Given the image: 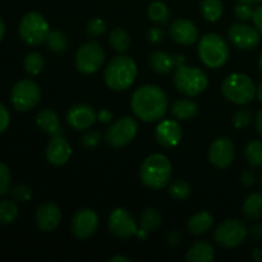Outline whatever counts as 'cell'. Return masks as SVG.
I'll return each instance as SVG.
<instances>
[{
  "mask_svg": "<svg viewBox=\"0 0 262 262\" xmlns=\"http://www.w3.org/2000/svg\"><path fill=\"white\" fill-rule=\"evenodd\" d=\"M228 36L235 48L251 50L258 45L261 35L258 33L257 28L252 26L246 25V23H235L229 28Z\"/></svg>",
  "mask_w": 262,
  "mask_h": 262,
  "instance_id": "cell-15",
  "label": "cell"
},
{
  "mask_svg": "<svg viewBox=\"0 0 262 262\" xmlns=\"http://www.w3.org/2000/svg\"><path fill=\"white\" fill-rule=\"evenodd\" d=\"M10 181H12V176H10L9 168L5 164L0 163V197L10 191Z\"/></svg>",
  "mask_w": 262,
  "mask_h": 262,
  "instance_id": "cell-37",
  "label": "cell"
},
{
  "mask_svg": "<svg viewBox=\"0 0 262 262\" xmlns=\"http://www.w3.org/2000/svg\"><path fill=\"white\" fill-rule=\"evenodd\" d=\"M36 224L42 232H53L58 228L61 220L60 207L55 202H43L36 211Z\"/></svg>",
  "mask_w": 262,
  "mask_h": 262,
  "instance_id": "cell-17",
  "label": "cell"
},
{
  "mask_svg": "<svg viewBox=\"0 0 262 262\" xmlns=\"http://www.w3.org/2000/svg\"><path fill=\"white\" fill-rule=\"evenodd\" d=\"M100 140H101V136H100L99 132H95V130H91V132H87L86 135L82 137V146L84 148H95L97 145H99Z\"/></svg>",
  "mask_w": 262,
  "mask_h": 262,
  "instance_id": "cell-41",
  "label": "cell"
},
{
  "mask_svg": "<svg viewBox=\"0 0 262 262\" xmlns=\"http://www.w3.org/2000/svg\"><path fill=\"white\" fill-rule=\"evenodd\" d=\"M207 84L209 79L202 69L186 64L177 67L174 73V86L182 94L187 96H197L206 90Z\"/></svg>",
  "mask_w": 262,
  "mask_h": 262,
  "instance_id": "cell-6",
  "label": "cell"
},
{
  "mask_svg": "<svg viewBox=\"0 0 262 262\" xmlns=\"http://www.w3.org/2000/svg\"><path fill=\"white\" fill-rule=\"evenodd\" d=\"M248 233H250V234L252 235V238H255L256 241H262V224L261 223L252 225Z\"/></svg>",
  "mask_w": 262,
  "mask_h": 262,
  "instance_id": "cell-47",
  "label": "cell"
},
{
  "mask_svg": "<svg viewBox=\"0 0 262 262\" xmlns=\"http://www.w3.org/2000/svg\"><path fill=\"white\" fill-rule=\"evenodd\" d=\"M112 119H113V113L110 112V110L102 109L97 113V120H99L100 123H102V124H107V123L112 122Z\"/></svg>",
  "mask_w": 262,
  "mask_h": 262,
  "instance_id": "cell-46",
  "label": "cell"
},
{
  "mask_svg": "<svg viewBox=\"0 0 262 262\" xmlns=\"http://www.w3.org/2000/svg\"><path fill=\"white\" fill-rule=\"evenodd\" d=\"M137 76V66L128 55H118L110 60L105 69V83L114 91L129 89Z\"/></svg>",
  "mask_w": 262,
  "mask_h": 262,
  "instance_id": "cell-3",
  "label": "cell"
},
{
  "mask_svg": "<svg viewBox=\"0 0 262 262\" xmlns=\"http://www.w3.org/2000/svg\"><path fill=\"white\" fill-rule=\"evenodd\" d=\"M10 194L15 201L27 202L32 197V191H31L30 187L25 186V184H17L13 188H10Z\"/></svg>",
  "mask_w": 262,
  "mask_h": 262,
  "instance_id": "cell-36",
  "label": "cell"
},
{
  "mask_svg": "<svg viewBox=\"0 0 262 262\" xmlns=\"http://www.w3.org/2000/svg\"><path fill=\"white\" fill-rule=\"evenodd\" d=\"M168 97L160 87L145 84L133 92L130 107L138 119L146 123L158 122L168 110Z\"/></svg>",
  "mask_w": 262,
  "mask_h": 262,
  "instance_id": "cell-1",
  "label": "cell"
},
{
  "mask_svg": "<svg viewBox=\"0 0 262 262\" xmlns=\"http://www.w3.org/2000/svg\"><path fill=\"white\" fill-rule=\"evenodd\" d=\"M252 258L256 262H262V250H260V248H255V250L252 251Z\"/></svg>",
  "mask_w": 262,
  "mask_h": 262,
  "instance_id": "cell-50",
  "label": "cell"
},
{
  "mask_svg": "<svg viewBox=\"0 0 262 262\" xmlns=\"http://www.w3.org/2000/svg\"><path fill=\"white\" fill-rule=\"evenodd\" d=\"M156 141L165 148H171L179 143L182 138V128L176 120H163L159 123L155 130Z\"/></svg>",
  "mask_w": 262,
  "mask_h": 262,
  "instance_id": "cell-18",
  "label": "cell"
},
{
  "mask_svg": "<svg viewBox=\"0 0 262 262\" xmlns=\"http://www.w3.org/2000/svg\"><path fill=\"white\" fill-rule=\"evenodd\" d=\"M150 66L156 73L159 74H168L173 71L176 67L174 64V58L169 55L165 51H155L150 56Z\"/></svg>",
  "mask_w": 262,
  "mask_h": 262,
  "instance_id": "cell-24",
  "label": "cell"
},
{
  "mask_svg": "<svg viewBox=\"0 0 262 262\" xmlns=\"http://www.w3.org/2000/svg\"><path fill=\"white\" fill-rule=\"evenodd\" d=\"M43 56L40 53L32 51L25 58V71L31 76H37L43 69Z\"/></svg>",
  "mask_w": 262,
  "mask_h": 262,
  "instance_id": "cell-34",
  "label": "cell"
},
{
  "mask_svg": "<svg viewBox=\"0 0 262 262\" xmlns=\"http://www.w3.org/2000/svg\"><path fill=\"white\" fill-rule=\"evenodd\" d=\"M257 87L252 79L243 73H232L223 81L222 92L229 101L237 105H246L256 96Z\"/></svg>",
  "mask_w": 262,
  "mask_h": 262,
  "instance_id": "cell-5",
  "label": "cell"
},
{
  "mask_svg": "<svg viewBox=\"0 0 262 262\" xmlns=\"http://www.w3.org/2000/svg\"><path fill=\"white\" fill-rule=\"evenodd\" d=\"M200 59L209 68H222L229 58V48L224 38L216 33L202 36L197 48Z\"/></svg>",
  "mask_w": 262,
  "mask_h": 262,
  "instance_id": "cell-4",
  "label": "cell"
},
{
  "mask_svg": "<svg viewBox=\"0 0 262 262\" xmlns=\"http://www.w3.org/2000/svg\"><path fill=\"white\" fill-rule=\"evenodd\" d=\"M105 60V53L96 41L83 43L77 50L76 68L83 74H92L99 71Z\"/></svg>",
  "mask_w": 262,
  "mask_h": 262,
  "instance_id": "cell-10",
  "label": "cell"
},
{
  "mask_svg": "<svg viewBox=\"0 0 262 262\" xmlns=\"http://www.w3.org/2000/svg\"><path fill=\"white\" fill-rule=\"evenodd\" d=\"M40 100V86L32 79H22L17 82L10 92V101L18 112H28L33 109Z\"/></svg>",
  "mask_w": 262,
  "mask_h": 262,
  "instance_id": "cell-8",
  "label": "cell"
},
{
  "mask_svg": "<svg viewBox=\"0 0 262 262\" xmlns=\"http://www.w3.org/2000/svg\"><path fill=\"white\" fill-rule=\"evenodd\" d=\"M179 241H181V237H179V233L178 232H170L166 237V243H168L170 247H176L178 246Z\"/></svg>",
  "mask_w": 262,
  "mask_h": 262,
  "instance_id": "cell-48",
  "label": "cell"
},
{
  "mask_svg": "<svg viewBox=\"0 0 262 262\" xmlns=\"http://www.w3.org/2000/svg\"><path fill=\"white\" fill-rule=\"evenodd\" d=\"M238 2L243 3V4H250V5H252L253 3L256 2V0H238Z\"/></svg>",
  "mask_w": 262,
  "mask_h": 262,
  "instance_id": "cell-55",
  "label": "cell"
},
{
  "mask_svg": "<svg viewBox=\"0 0 262 262\" xmlns=\"http://www.w3.org/2000/svg\"><path fill=\"white\" fill-rule=\"evenodd\" d=\"M72 148L63 136L51 137L46 147V160L54 166H61L69 160Z\"/></svg>",
  "mask_w": 262,
  "mask_h": 262,
  "instance_id": "cell-19",
  "label": "cell"
},
{
  "mask_svg": "<svg viewBox=\"0 0 262 262\" xmlns=\"http://www.w3.org/2000/svg\"><path fill=\"white\" fill-rule=\"evenodd\" d=\"M256 127H257L258 133L262 136V109L256 115Z\"/></svg>",
  "mask_w": 262,
  "mask_h": 262,
  "instance_id": "cell-49",
  "label": "cell"
},
{
  "mask_svg": "<svg viewBox=\"0 0 262 262\" xmlns=\"http://www.w3.org/2000/svg\"><path fill=\"white\" fill-rule=\"evenodd\" d=\"M18 216L17 205L9 200L0 201V224H12Z\"/></svg>",
  "mask_w": 262,
  "mask_h": 262,
  "instance_id": "cell-33",
  "label": "cell"
},
{
  "mask_svg": "<svg viewBox=\"0 0 262 262\" xmlns=\"http://www.w3.org/2000/svg\"><path fill=\"white\" fill-rule=\"evenodd\" d=\"M49 32L50 27L48 20L37 12L25 14L19 23V36L27 45L37 46L45 42Z\"/></svg>",
  "mask_w": 262,
  "mask_h": 262,
  "instance_id": "cell-7",
  "label": "cell"
},
{
  "mask_svg": "<svg viewBox=\"0 0 262 262\" xmlns=\"http://www.w3.org/2000/svg\"><path fill=\"white\" fill-rule=\"evenodd\" d=\"M252 19L253 23H255V27L257 28L258 33L262 36V5L256 8L255 12H253Z\"/></svg>",
  "mask_w": 262,
  "mask_h": 262,
  "instance_id": "cell-45",
  "label": "cell"
},
{
  "mask_svg": "<svg viewBox=\"0 0 262 262\" xmlns=\"http://www.w3.org/2000/svg\"><path fill=\"white\" fill-rule=\"evenodd\" d=\"M140 177L142 183L152 191L168 186L171 178V164L163 154H152L141 165Z\"/></svg>",
  "mask_w": 262,
  "mask_h": 262,
  "instance_id": "cell-2",
  "label": "cell"
},
{
  "mask_svg": "<svg viewBox=\"0 0 262 262\" xmlns=\"http://www.w3.org/2000/svg\"><path fill=\"white\" fill-rule=\"evenodd\" d=\"M173 58H174V64H176V67L184 66V63H186V59H184V56L181 55V54H178V55L173 56Z\"/></svg>",
  "mask_w": 262,
  "mask_h": 262,
  "instance_id": "cell-51",
  "label": "cell"
},
{
  "mask_svg": "<svg viewBox=\"0 0 262 262\" xmlns=\"http://www.w3.org/2000/svg\"><path fill=\"white\" fill-rule=\"evenodd\" d=\"M258 68H260V71L262 72V54H261L260 59H258Z\"/></svg>",
  "mask_w": 262,
  "mask_h": 262,
  "instance_id": "cell-56",
  "label": "cell"
},
{
  "mask_svg": "<svg viewBox=\"0 0 262 262\" xmlns=\"http://www.w3.org/2000/svg\"><path fill=\"white\" fill-rule=\"evenodd\" d=\"M9 123H10L9 112H8V109L5 107V105L0 102V133L4 132V130L9 127Z\"/></svg>",
  "mask_w": 262,
  "mask_h": 262,
  "instance_id": "cell-42",
  "label": "cell"
},
{
  "mask_svg": "<svg viewBox=\"0 0 262 262\" xmlns=\"http://www.w3.org/2000/svg\"><path fill=\"white\" fill-rule=\"evenodd\" d=\"M97 114L91 105L77 104L69 109L67 114V122L69 127L76 130L89 129L96 122Z\"/></svg>",
  "mask_w": 262,
  "mask_h": 262,
  "instance_id": "cell-16",
  "label": "cell"
},
{
  "mask_svg": "<svg viewBox=\"0 0 262 262\" xmlns=\"http://www.w3.org/2000/svg\"><path fill=\"white\" fill-rule=\"evenodd\" d=\"M110 262H117V261H119V262H129L130 260L129 258H127V257H123V256H114V257H112L109 260Z\"/></svg>",
  "mask_w": 262,
  "mask_h": 262,
  "instance_id": "cell-52",
  "label": "cell"
},
{
  "mask_svg": "<svg viewBox=\"0 0 262 262\" xmlns=\"http://www.w3.org/2000/svg\"><path fill=\"white\" fill-rule=\"evenodd\" d=\"M36 124L38 125L42 132L49 135L50 137H56V136H63V128H61L60 119L58 114L51 109H43L36 117Z\"/></svg>",
  "mask_w": 262,
  "mask_h": 262,
  "instance_id": "cell-21",
  "label": "cell"
},
{
  "mask_svg": "<svg viewBox=\"0 0 262 262\" xmlns=\"http://www.w3.org/2000/svg\"><path fill=\"white\" fill-rule=\"evenodd\" d=\"M164 38V31L161 28H151L148 31V40L154 43H158L160 42L161 40Z\"/></svg>",
  "mask_w": 262,
  "mask_h": 262,
  "instance_id": "cell-44",
  "label": "cell"
},
{
  "mask_svg": "<svg viewBox=\"0 0 262 262\" xmlns=\"http://www.w3.org/2000/svg\"><path fill=\"white\" fill-rule=\"evenodd\" d=\"M248 235V229L239 219H228L220 223L214 232L215 242L224 248H234L242 245Z\"/></svg>",
  "mask_w": 262,
  "mask_h": 262,
  "instance_id": "cell-9",
  "label": "cell"
},
{
  "mask_svg": "<svg viewBox=\"0 0 262 262\" xmlns=\"http://www.w3.org/2000/svg\"><path fill=\"white\" fill-rule=\"evenodd\" d=\"M242 211L250 220H258L262 217V194L258 192L251 193L243 204Z\"/></svg>",
  "mask_w": 262,
  "mask_h": 262,
  "instance_id": "cell-26",
  "label": "cell"
},
{
  "mask_svg": "<svg viewBox=\"0 0 262 262\" xmlns=\"http://www.w3.org/2000/svg\"><path fill=\"white\" fill-rule=\"evenodd\" d=\"M245 156L247 163L253 168L262 166V142L261 141H251L245 147Z\"/></svg>",
  "mask_w": 262,
  "mask_h": 262,
  "instance_id": "cell-31",
  "label": "cell"
},
{
  "mask_svg": "<svg viewBox=\"0 0 262 262\" xmlns=\"http://www.w3.org/2000/svg\"><path fill=\"white\" fill-rule=\"evenodd\" d=\"M251 122V112L248 109H241L233 117V125L237 129H242V128L247 127Z\"/></svg>",
  "mask_w": 262,
  "mask_h": 262,
  "instance_id": "cell-39",
  "label": "cell"
},
{
  "mask_svg": "<svg viewBox=\"0 0 262 262\" xmlns=\"http://www.w3.org/2000/svg\"><path fill=\"white\" fill-rule=\"evenodd\" d=\"M256 182V174L252 170H245L241 174V183L243 187H252Z\"/></svg>",
  "mask_w": 262,
  "mask_h": 262,
  "instance_id": "cell-43",
  "label": "cell"
},
{
  "mask_svg": "<svg viewBox=\"0 0 262 262\" xmlns=\"http://www.w3.org/2000/svg\"><path fill=\"white\" fill-rule=\"evenodd\" d=\"M170 37L181 45H192L199 37V30L188 19H177L170 26Z\"/></svg>",
  "mask_w": 262,
  "mask_h": 262,
  "instance_id": "cell-20",
  "label": "cell"
},
{
  "mask_svg": "<svg viewBox=\"0 0 262 262\" xmlns=\"http://www.w3.org/2000/svg\"><path fill=\"white\" fill-rule=\"evenodd\" d=\"M214 257V248L206 242H196L187 252V261L189 262H210Z\"/></svg>",
  "mask_w": 262,
  "mask_h": 262,
  "instance_id": "cell-23",
  "label": "cell"
},
{
  "mask_svg": "<svg viewBox=\"0 0 262 262\" xmlns=\"http://www.w3.org/2000/svg\"><path fill=\"white\" fill-rule=\"evenodd\" d=\"M235 156V147L232 140L228 137H219L211 143L209 150L210 163L217 169H227L233 163Z\"/></svg>",
  "mask_w": 262,
  "mask_h": 262,
  "instance_id": "cell-14",
  "label": "cell"
},
{
  "mask_svg": "<svg viewBox=\"0 0 262 262\" xmlns=\"http://www.w3.org/2000/svg\"><path fill=\"white\" fill-rule=\"evenodd\" d=\"M109 42L118 53H125L130 46V36L125 30L117 27L110 32Z\"/></svg>",
  "mask_w": 262,
  "mask_h": 262,
  "instance_id": "cell-27",
  "label": "cell"
},
{
  "mask_svg": "<svg viewBox=\"0 0 262 262\" xmlns=\"http://www.w3.org/2000/svg\"><path fill=\"white\" fill-rule=\"evenodd\" d=\"M199 112L197 104L192 100L187 99H179L171 106V113L177 119L181 120H189L194 118Z\"/></svg>",
  "mask_w": 262,
  "mask_h": 262,
  "instance_id": "cell-25",
  "label": "cell"
},
{
  "mask_svg": "<svg viewBox=\"0 0 262 262\" xmlns=\"http://www.w3.org/2000/svg\"><path fill=\"white\" fill-rule=\"evenodd\" d=\"M161 215L160 212L156 209L152 207H148L145 211L142 212L140 217V225L142 229H145L146 232H154V230L158 229L161 225Z\"/></svg>",
  "mask_w": 262,
  "mask_h": 262,
  "instance_id": "cell-29",
  "label": "cell"
},
{
  "mask_svg": "<svg viewBox=\"0 0 262 262\" xmlns=\"http://www.w3.org/2000/svg\"><path fill=\"white\" fill-rule=\"evenodd\" d=\"M169 194L174 200H184L191 194V187L186 181H176L169 187Z\"/></svg>",
  "mask_w": 262,
  "mask_h": 262,
  "instance_id": "cell-35",
  "label": "cell"
},
{
  "mask_svg": "<svg viewBox=\"0 0 262 262\" xmlns=\"http://www.w3.org/2000/svg\"><path fill=\"white\" fill-rule=\"evenodd\" d=\"M201 9L205 19H207L209 22H216L222 18L224 5H223L222 0H202Z\"/></svg>",
  "mask_w": 262,
  "mask_h": 262,
  "instance_id": "cell-28",
  "label": "cell"
},
{
  "mask_svg": "<svg viewBox=\"0 0 262 262\" xmlns=\"http://www.w3.org/2000/svg\"><path fill=\"white\" fill-rule=\"evenodd\" d=\"M256 95H257L258 100L262 102V81L260 82V84H258L257 87V91H256Z\"/></svg>",
  "mask_w": 262,
  "mask_h": 262,
  "instance_id": "cell-54",
  "label": "cell"
},
{
  "mask_svg": "<svg viewBox=\"0 0 262 262\" xmlns=\"http://www.w3.org/2000/svg\"><path fill=\"white\" fill-rule=\"evenodd\" d=\"M109 230L114 237L119 239H129L138 232L137 223L128 210L115 209L109 216Z\"/></svg>",
  "mask_w": 262,
  "mask_h": 262,
  "instance_id": "cell-12",
  "label": "cell"
},
{
  "mask_svg": "<svg viewBox=\"0 0 262 262\" xmlns=\"http://www.w3.org/2000/svg\"><path fill=\"white\" fill-rule=\"evenodd\" d=\"M46 45H48L49 50H51L53 53L60 54L64 53L67 50V46H68V37L64 32L61 31H50L46 37Z\"/></svg>",
  "mask_w": 262,
  "mask_h": 262,
  "instance_id": "cell-30",
  "label": "cell"
},
{
  "mask_svg": "<svg viewBox=\"0 0 262 262\" xmlns=\"http://www.w3.org/2000/svg\"><path fill=\"white\" fill-rule=\"evenodd\" d=\"M99 227V216L90 209H81L72 219V233L77 239H89L95 234Z\"/></svg>",
  "mask_w": 262,
  "mask_h": 262,
  "instance_id": "cell-13",
  "label": "cell"
},
{
  "mask_svg": "<svg viewBox=\"0 0 262 262\" xmlns=\"http://www.w3.org/2000/svg\"><path fill=\"white\" fill-rule=\"evenodd\" d=\"M256 2H258V3H262V0H256Z\"/></svg>",
  "mask_w": 262,
  "mask_h": 262,
  "instance_id": "cell-57",
  "label": "cell"
},
{
  "mask_svg": "<svg viewBox=\"0 0 262 262\" xmlns=\"http://www.w3.org/2000/svg\"><path fill=\"white\" fill-rule=\"evenodd\" d=\"M87 35L91 36V37H99L102 33H105L106 31V25H105L104 20L101 18H95V19L90 20L89 25H87Z\"/></svg>",
  "mask_w": 262,
  "mask_h": 262,
  "instance_id": "cell-38",
  "label": "cell"
},
{
  "mask_svg": "<svg viewBox=\"0 0 262 262\" xmlns=\"http://www.w3.org/2000/svg\"><path fill=\"white\" fill-rule=\"evenodd\" d=\"M261 187H262V176H261Z\"/></svg>",
  "mask_w": 262,
  "mask_h": 262,
  "instance_id": "cell-58",
  "label": "cell"
},
{
  "mask_svg": "<svg viewBox=\"0 0 262 262\" xmlns=\"http://www.w3.org/2000/svg\"><path fill=\"white\" fill-rule=\"evenodd\" d=\"M138 124L133 118L123 117L115 120L105 132V141L114 148H122L127 146L136 137Z\"/></svg>",
  "mask_w": 262,
  "mask_h": 262,
  "instance_id": "cell-11",
  "label": "cell"
},
{
  "mask_svg": "<svg viewBox=\"0 0 262 262\" xmlns=\"http://www.w3.org/2000/svg\"><path fill=\"white\" fill-rule=\"evenodd\" d=\"M4 33H5V25L4 22H3L2 18H0V41H2L3 37H4Z\"/></svg>",
  "mask_w": 262,
  "mask_h": 262,
  "instance_id": "cell-53",
  "label": "cell"
},
{
  "mask_svg": "<svg viewBox=\"0 0 262 262\" xmlns=\"http://www.w3.org/2000/svg\"><path fill=\"white\" fill-rule=\"evenodd\" d=\"M253 12L255 10L252 9V7L250 4H243V3H239L234 8V13L237 15V18L239 20H243V22L251 19L253 17Z\"/></svg>",
  "mask_w": 262,
  "mask_h": 262,
  "instance_id": "cell-40",
  "label": "cell"
},
{
  "mask_svg": "<svg viewBox=\"0 0 262 262\" xmlns=\"http://www.w3.org/2000/svg\"><path fill=\"white\" fill-rule=\"evenodd\" d=\"M148 18H150L152 22L158 23V25H164L169 20L170 17V10L166 7V4H164L163 2H154L152 4H150L147 10Z\"/></svg>",
  "mask_w": 262,
  "mask_h": 262,
  "instance_id": "cell-32",
  "label": "cell"
},
{
  "mask_svg": "<svg viewBox=\"0 0 262 262\" xmlns=\"http://www.w3.org/2000/svg\"><path fill=\"white\" fill-rule=\"evenodd\" d=\"M212 224H214L212 215L209 214L207 211H200L194 214L193 216L189 217L187 228H188V232L191 234L202 235L211 229Z\"/></svg>",
  "mask_w": 262,
  "mask_h": 262,
  "instance_id": "cell-22",
  "label": "cell"
}]
</instances>
